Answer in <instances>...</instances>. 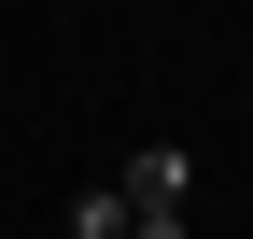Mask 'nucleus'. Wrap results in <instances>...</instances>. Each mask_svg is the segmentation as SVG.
Instances as JSON below:
<instances>
[{"mask_svg": "<svg viewBox=\"0 0 253 239\" xmlns=\"http://www.w3.org/2000/svg\"><path fill=\"white\" fill-rule=\"evenodd\" d=\"M113 197L126 211H183V197H197V155H183V141H141V155L113 169Z\"/></svg>", "mask_w": 253, "mask_h": 239, "instance_id": "1", "label": "nucleus"}, {"mask_svg": "<svg viewBox=\"0 0 253 239\" xmlns=\"http://www.w3.org/2000/svg\"><path fill=\"white\" fill-rule=\"evenodd\" d=\"M126 239H183V211H126Z\"/></svg>", "mask_w": 253, "mask_h": 239, "instance_id": "3", "label": "nucleus"}, {"mask_svg": "<svg viewBox=\"0 0 253 239\" xmlns=\"http://www.w3.org/2000/svg\"><path fill=\"white\" fill-rule=\"evenodd\" d=\"M71 239H126V197L99 183V197H71Z\"/></svg>", "mask_w": 253, "mask_h": 239, "instance_id": "2", "label": "nucleus"}]
</instances>
